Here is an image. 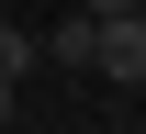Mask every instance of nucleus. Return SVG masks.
Wrapping results in <instances>:
<instances>
[{"label":"nucleus","instance_id":"1","mask_svg":"<svg viewBox=\"0 0 146 134\" xmlns=\"http://www.w3.org/2000/svg\"><path fill=\"white\" fill-rule=\"evenodd\" d=\"M90 67L101 78H146V11H90Z\"/></svg>","mask_w":146,"mask_h":134},{"label":"nucleus","instance_id":"3","mask_svg":"<svg viewBox=\"0 0 146 134\" xmlns=\"http://www.w3.org/2000/svg\"><path fill=\"white\" fill-rule=\"evenodd\" d=\"M11 112H23V78H11V67H0V134H11Z\"/></svg>","mask_w":146,"mask_h":134},{"label":"nucleus","instance_id":"5","mask_svg":"<svg viewBox=\"0 0 146 134\" xmlns=\"http://www.w3.org/2000/svg\"><path fill=\"white\" fill-rule=\"evenodd\" d=\"M0 22H11V0H0Z\"/></svg>","mask_w":146,"mask_h":134},{"label":"nucleus","instance_id":"2","mask_svg":"<svg viewBox=\"0 0 146 134\" xmlns=\"http://www.w3.org/2000/svg\"><path fill=\"white\" fill-rule=\"evenodd\" d=\"M45 56H56V67H90V11H79V22H56V34H45Z\"/></svg>","mask_w":146,"mask_h":134},{"label":"nucleus","instance_id":"4","mask_svg":"<svg viewBox=\"0 0 146 134\" xmlns=\"http://www.w3.org/2000/svg\"><path fill=\"white\" fill-rule=\"evenodd\" d=\"M79 11H135V0H79Z\"/></svg>","mask_w":146,"mask_h":134},{"label":"nucleus","instance_id":"6","mask_svg":"<svg viewBox=\"0 0 146 134\" xmlns=\"http://www.w3.org/2000/svg\"><path fill=\"white\" fill-rule=\"evenodd\" d=\"M135 11H146V0H135Z\"/></svg>","mask_w":146,"mask_h":134}]
</instances>
